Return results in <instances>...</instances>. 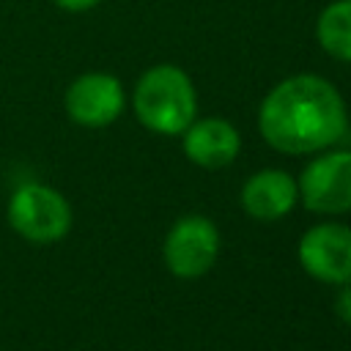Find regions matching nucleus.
Instances as JSON below:
<instances>
[{
	"mask_svg": "<svg viewBox=\"0 0 351 351\" xmlns=\"http://www.w3.org/2000/svg\"><path fill=\"white\" fill-rule=\"evenodd\" d=\"M123 110V88L112 74L90 71L77 77L66 90V112L80 126H110Z\"/></svg>",
	"mask_w": 351,
	"mask_h": 351,
	"instance_id": "nucleus-7",
	"label": "nucleus"
},
{
	"mask_svg": "<svg viewBox=\"0 0 351 351\" xmlns=\"http://www.w3.org/2000/svg\"><path fill=\"white\" fill-rule=\"evenodd\" d=\"M299 261L307 274L324 282H351V228L315 225L299 241Z\"/></svg>",
	"mask_w": 351,
	"mask_h": 351,
	"instance_id": "nucleus-6",
	"label": "nucleus"
},
{
	"mask_svg": "<svg viewBox=\"0 0 351 351\" xmlns=\"http://www.w3.org/2000/svg\"><path fill=\"white\" fill-rule=\"evenodd\" d=\"M241 148L239 132L225 118L192 121L184 129V154L200 167H225Z\"/></svg>",
	"mask_w": 351,
	"mask_h": 351,
	"instance_id": "nucleus-8",
	"label": "nucleus"
},
{
	"mask_svg": "<svg viewBox=\"0 0 351 351\" xmlns=\"http://www.w3.org/2000/svg\"><path fill=\"white\" fill-rule=\"evenodd\" d=\"M8 222L30 244H55L71 230V206L47 184H22L8 200Z\"/></svg>",
	"mask_w": 351,
	"mask_h": 351,
	"instance_id": "nucleus-3",
	"label": "nucleus"
},
{
	"mask_svg": "<svg viewBox=\"0 0 351 351\" xmlns=\"http://www.w3.org/2000/svg\"><path fill=\"white\" fill-rule=\"evenodd\" d=\"M219 252V233L206 217L178 219L165 239V263L176 277L206 274Z\"/></svg>",
	"mask_w": 351,
	"mask_h": 351,
	"instance_id": "nucleus-4",
	"label": "nucleus"
},
{
	"mask_svg": "<svg viewBox=\"0 0 351 351\" xmlns=\"http://www.w3.org/2000/svg\"><path fill=\"white\" fill-rule=\"evenodd\" d=\"M296 184L288 173L282 170H261L255 173L244 189H241V206L247 208L250 217L271 222L280 219L282 214H288L296 203Z\"/></svg>",
	"mask_w": 351,
	"mask_h": 351,
	"instance_id": "nucleus-9",
	"label": "nucleus"
},
{
	"mask_svg": "<svg viewBox=\"0 0 351 351\" xmlns=\"http://www.w3.org/2000/svg\"><path fill=\"white\" fill-rule=\"evenodd\" d=\"M302 200L310 211L340 214L351 208V151H335L310 162L299 178Z\"/></svg>",
	"mask_w": 351,
	"mask_h": 351,
	"instance_id": "nucleus-5",
	"label": "nucleus"
},
{
	"mask_svg": "<svg viewBox=\"0 0 351 351\" xmlns=\"http://www.w3.org/2000/svg\"><path fill=\"white\" fill-rule=\"evenodd\" d=\"M315 38L324 52L351 63V0H332L318 14Z\"/></svg>",
	"mask_w": 351,
	"mask_h": 351,
	"instance_id": "nucleus-10",
	"label": "nucleus"
},
{
	"mask_svg": "<svg viewBox=\"0 0 351 351\" xmlns=\"http://www.w3.org/2000/svg\"><path fill=\"white\" fill-rule=\"evenodd\" d=\"M263 140L282 154H313L346 132V104L318 74H293L274 85L261 104Z\"/></svg>",
	"mask_w": 351,
	"mask_h": 351,
	"instance_id": "nucleus-1",
	"label": "nucleus"
},
{
	"mask_svg": "<svg viewBox=\"0 0 351 351\" xmlns=\"http://www.w3.org/2000/svg\"><path fill=\"white\" fill-rule=\"evenodd\" d=\"M134 112L156 134H184L197 112V93L189 74L173 63L148 69L134 88Z\"/></svg>",
	"mask_w": 351,
	"mask_h": 351,
	"instance_id": "nucleus-2",
	"label": "nucleus"
},
{
	"mask_svg": "<svg viewBox=\"0 0 351 351\" xmlns=\"http://www.w3.org/2000/svg\"><path fill=\"white\" fill-rule=\"evenodd\" d=\"M60 8H66V11H88V8H93V5H99L101 0H55Z\"/></svg>",
	"mask_w": 351,
	"mask_h": 351,
	"instance_id": "nucleus-12",
	"label": "nucleus"
},
{
	"mask_svg": "<svg viewBox=\"0 0 351 351\" xmlns=\"http://www.w3.org/2000/svg\"><path fill=\"white\" fill-rule=\"evenodd\" d=\"M337 315L351 326V285H346L337 296Z\"/></svg>",
	"mask_w": 351,
	"mask_h": 351,
	"instance_id": "nucleus-11",
	"label": "nucleus"
}]
</instances>
